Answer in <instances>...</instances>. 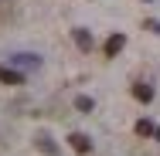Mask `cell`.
<instances>
[{"instance_id": "6da1fadb", "label": "cell", "mask_w": 160, "mask_h": 156, "mask_svg": "<svg viewBox=\"0 0 160 156\" xmlns=\"http://www.w3.org/2000/svg\"><path fill=\"white\" fill-rule=\"evenodd\" d=\"M10 64H14V68H24V71H38V68H41V58H38V54H14Z\"/></svg>"}, {"instance_id": "7a4b0ae2", "label": "cell", "mask_w": 160, "mask_h": 156, "mask_svg": "<svg viewBox=\"0 0 160 156\" xmlns=\"http://www.w3.org/2000/svg\"><path fill=\"white\" fill-rule=\"evenodd\" d=\"M34 146H38L44 156H58V146H55V139H51L48 132H38V136H34Z\"/></svg>"}, {"instance_id": "3957f363", "label": "cell", "mask_w": 160, "mask_h": 156, "mask_svg": "<svg viewBox=\"0 0 160 156\" xmlns=\"http://www.w3.org/2000/svg\"><path fill=\"white\" fill-rule=\"evenodd\" d=\"M68 146H72L75 153H89V149H92V139L82 136V132H72V136H68Z\"/></svg>"}, {"instance_id": "277c9868", "label": "cell", "mask_w": 160, "mask_h": 156, "mask_svg": "<svg viewBox=\"0 0 160 156\" xmlns=\"http://www.w3.org/2000/svg\"><path fill=\"white\" fill-rule=\"evenodd\" d=\"M0 82L3 85H24V71H14V68L0 64Z\"/></svg>"}, {"instance_id": "5b68a950", "label": "cell", "mask_w": 160, "mask_h": 156, "mask_svg": "<svg viewBox=\"0 0 160 156\" xmlns=\"http://www.w3.org/2000/svg\"><path fill=\"white\" fill-rule=\"evenodd\" d=\"M123 48H126V37H123V34H112V37L106 41V58H116Z\"/></svg>"}, {"instance_id": "8992f818", "label": "cell", "mask_w": 160, "mask_h": 156, "mask_svg": "<svg viewBox=\"0 0 160 156\" xmlns=\"http://www.w3.org/2000/svg\"><path fill=\"white\" fill-rule=\"evenodd\" d=\"M133 98H140V102H150V98H153V88H150L147 82H136V85H133Z\"/></svg>"}, {"instance_id": "52a82bcc", "label": "cell", "mask_w": 160, "mask_h": 156, "mask_svg": "<svg viewBox=\"0 0 160 156\" xmlns=\"http://www.w3.org/2000/svg\"><path fill=\"white\" fill-rule=\"evenodd\" d=\"M75 44H78L82 51H89V48H92V37H89V31H85V27H78V31H75Z\"/></svg>"}, {"instance_id": "ba28073f", "label": "cell", "mask_w": 160, "mask_h": 156, "mask_svg": "<svg viewBox=\"0 0 160 156\" xmlns=\"http://www.w3.org/2000/svg\"><path fill=\"white\" fill-rule=\"evenodd\" d=\"M133 129H136V136H153V132H157V125L150 122V119H140Z\"/></svg>"}, {"instance_id": "9c48e42d", "label": "cell", "mask_w": 160, "mask_h": 156, "mask_svg": "<svg viewBox=\"0 0 160 156\" xmlns=\"http://www.w3.org/2000/svg\"><path fill=\"white\" fill-rule=\"evenodd\" d=\"M75 109L89 112V109H92V98H89V95H78V98H75Z\"/></svg>"}, {"instance_id": "30bf717a", "label": "cell", "mask_w": 160, "mask_h": 156, "mask_svg": "<svg viewBox=\"0 0 160 156\" xmlns=\"http://www.w3.org/2000/svg\"><path fill=\"white\" fill-rule=\"evenodd\" d=\"M143 27H147L150 34H160V21H143Z\"/></svg>"}]
</instances>
